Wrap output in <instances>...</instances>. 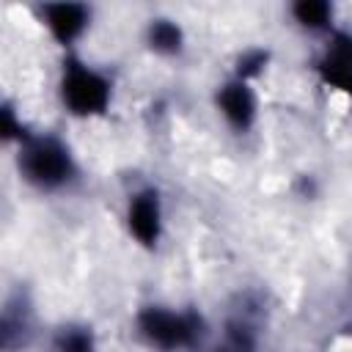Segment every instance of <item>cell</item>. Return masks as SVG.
I'll list each match as a JSON object with an SVG mask.
<instances>
[{
    "label": "cell",
    "mask_w": 352,
    "mask_h": 352,
    "mask_svg": "<svg viewBox=\"0 0 352 352\" xmlns=\"http://www.w3.org/2000/svg\"><path fill=\"white\" fill-rule=\"evenodd\" d=\"M16 170L38 192H63L80 182V162L72 146L55 132H30L16 146Z\"/></svg>",
    "instance_id": "6da1fadb"
},
{
    "label": "cell",
    "mask_w": 352,
    "mask_h": 352,
    "mask_svg": "<svg viewBox=\"0 0 352 352\" xmlns=\"http://www.w3.org/2000/svg\"><path fill=\"white\" fill-rule=\"evenodd\" d=\"M135 336L154 352H190L206 338V319L195 308L151 302L135 314Z\"/></svg>",
    "instance_id": "7a4b0ae2"
},
{
    "label": "cell",
    "mask_w": 352,
    "mask_h": 352,
    "mask_svg": "<svg viewBox=\"0 0 352 352\" xmlns=\"http://www.w3.org/2000/svg\"><path fill=\"white\" fill-rule=\"evenodd\" d=\"M113 94H116V82L104 69L82 60L74 52H66L58 77V99L72 118L104 116L113 104Z\"/></svg>",
    "instance_id": "3957f363"
},
{
    "label": "cell",
    "mask_w": 352,
    "mask_h": 352,
    "mask_svg": "<svg viewBox=\"0 0 352 352\" xmlns=\"http://www.w3.org/2000/svg\"><path fill=\"white\" fill-rule=\"evenodd\" d=\"M124 226L126 234L140 245L143 250H154L162 242L165 234V201L160 187L146 184L129 192L126 206H124Z\"/></svg>",
    "instance_id": "277c9868"
},
{
    "label": "cell",
    "mask_w": 352,
    "mask_h": 352,
    "mask_svg": "<svg viewBox=\"0 0 352 352\" xmlns=\"http://www.w3.org/2000/svg\"><path fill=\"white\" fill-rule=\"evenodd\" d=\"M319 82L352 102V30L336 28L327 33L319 55L314 58Z\"/></svg>",
    "instance_id": "5b68a950"
},
{
    "label": "cell",
    "mask_w": 352,
    "mask_h": 352,
    "mask_svg": "<svg viewBox=\"0 0 352 352\" xmlns=\"http://www.w3.org/2000/svg\"><path fill=\"white\" fill-rule=\"evenodd\" d=\"M214 110L231 132L248 135L258 121V96H256L253 82L231 74L214 91Z\"/></svg>",
    "instance_id": "8992f818"
},
{
    "label": "cell",
    "mask_w": 352,
    "mask_h": 352,
    "mask_svg": "<svg viewBox=\"0 0 352 352\" xmlns=\"http://www.w3.org/2000/svg\"><path fill=\"white\" fill-rule=\"evenodd\" d=\"M38 22L47 28V33L52 36L55 44H60L66 52H74L77 41L88 33L91 19H94V8L85 3H41L36 8Z\"/></svg>",
    "instance_id": "52a82bcc"
},
{
    "label": "cell",
    "mask_w": 352,
    "mask_h": 352,
    "mask_svg": "<svg viewBox=\"0 0 352 352\" xmlns=\"http://www.w3.org/2000/svg\"><path fill=\"white\" fill-rule=\"evenodd\" d=\"M143 38H146V47L154 55H160V58H179L184 52V47H187L184 28L176 19H170V16H154V19H148Z\"/></svg>",
    "instance_id": "ba28073f"
},
{
    "label": "cell",
    "mask_w": 352,
    "mask_h": 352,
    "mask_svg": "<svg viewBox=\"0 0 352 352\" xmlns=\"http://www.w3.org/2000/svg\"><path fill=\"white\" fill-rule=\"evenodd\" d=\"M33 336V322H30V308L22 297H11L3 308L0 319V344L6 352H14L16 346H25Z\"/></svg>",
    "instance_id": "9c48e42d"
},
{
    "label": "cell",
    "mask_w": 352,
    "mask_h": 352,
    "mask_svg": "<svg viewBox=\"0 0 352 352\" xmlns=\"http://www.w3.org/2000/svg\"><path fill=\"white\" fill-rule=\"evenodd\" d=\"M289 16L297 28L308 33H330L336 30V6L327 0H297L289 6Z\"/></svg>",
    "instance_id": "30bf717a"
},
{
    "label": "cell",
    "mask_w": 352,
    "mask_h": 352,
    "mask_svg": "<svg viewBox=\"0 0 352 352\" xmlns=\"http://www.w3.org/2000/svg\"><path fill=\"white\" fill-rule=\"evenodd\" d=\"M50 352H99V341L91 324L63 322L50 336Z\"/></svg>",
    "instance_id": "8fae6325"
},
{
    "label": "cell",
    "mask_w": 352,
    "mask_h": 352,
    "mask_svg": "<svg viewBox=\"0 0 352 352\" xmlns=\"http://www.w3.org/2000/svg\"><path fill=\"white\" fill-rule=\"evenodd\" d=\"M258 349V330L248 316H234L226 322L217 352H256Z\"/></svg>",
    "instance_id": "7c38bea8"
},
{
    "label": "cell",
    "mask_w": 352,
    "mask_h": 352,
    "mask_svg": "<svg viewBox=\"0 0 352 352\" xmlns=\"http://www.w3.org/2000/svg\"><path fill=\"white\" fill-rule=\"evenodd\" d=\"M267 63H270V52L261 50V47H250V50H245V52L236 58V63H234V77L253 82L256 77H261V72L267 69Z\"/></svg>",
    "instance_id": "4fadbf2b"
},
{
    "label": "cell",
    "mask_w": 352,
    "mask_h": 352,
    "mask_svg": "<svg viewBox=\"0 0 352 352\" xmlns=\"http://www.w3.org/2000/svg\"><path fill=\"white\" fill-rule=\"evenodd\" d=\"M0 135L6 143H14V146H19L30 135V129L22 124V118L16 116L11 102H3V107H0Z\"/></svg>",
    "instance_id": "5bb4252c"
}]
</instances>
